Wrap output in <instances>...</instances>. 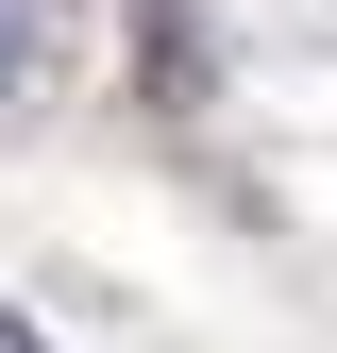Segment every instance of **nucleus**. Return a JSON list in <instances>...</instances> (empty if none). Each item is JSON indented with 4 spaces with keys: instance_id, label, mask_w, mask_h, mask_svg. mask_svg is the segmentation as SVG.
<instances>
[{
    "instance_id": "nucleus-2",
    "label": "nucleus",
    "mask_w": 337,
    "mask_h": 353,
    "mask_svg": "<svg viewBox=\"0 0 337 353\" xmlns=\"http://www.w3.org/2000/svg\"><path fill=\"white\" fill-rule=\"evenodd\" d=\"M51 68H68V0H0V101H34Z\"/></svg>"
},
{
    "instance_id": "nucleus-1",
    "label": "nucleus",
    "mask_w": 337,
    "mask_h": 353,
    "mask_svg": "<svg viewBox=\"0 0 337 353\" xmlns=\"http://www.w3.org/2000/svg\"><path fill=\"white\" fill-rule=\"evenodd\" d=\"M202 68H220V51H202V17H186V0H152V17H135V84L186 118V101H202Z\"/></svg>"
}]
</instances>
